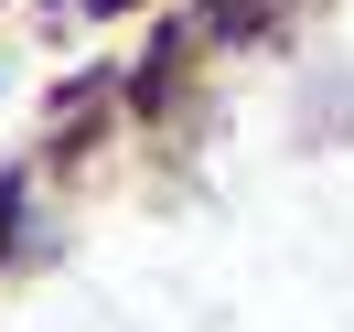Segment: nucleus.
<instances>
[{
    "instance_id": "obj_1",
    "label": "nucleus",
    "mask_w": 354,
    "mask_h": 332,
    "mask_svg": "<svg viewBox=\"0 0 354 332\" xmlns=\"http://www.w3.org/2000/svg\"><path fill=\"white\" fill-rule=\"evenodd\" d=\"M0 225H11V182H0Z\"/></svg>"
},
{
    "instance_id": "obj_2",
    "label": "nucleus",
    "mask_w": 354,
    "mask_h": 332,
    "mask_svg": "<svg viewBox=\"0 0 354 332\" xmlns=\"http://www.w3.org/2000/svg\"><path fill=\"white\" fill-rule=\"evenodd\" d=\"M97 11H129V0H97Z\"/></svg>"
}]
</instances>
